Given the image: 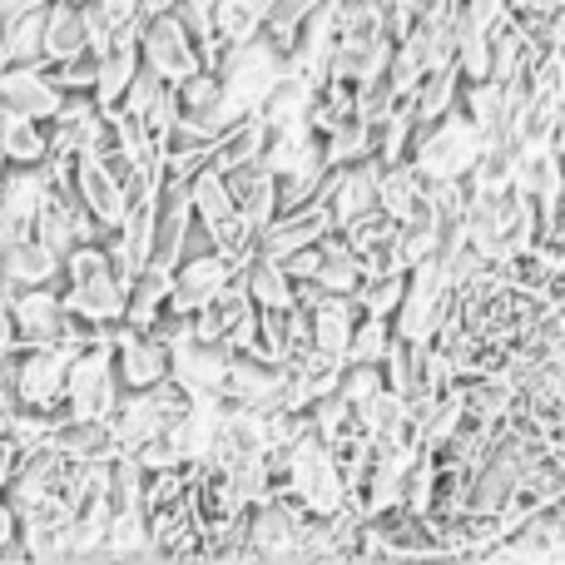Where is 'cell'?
Returning a JSON list of instances; mask_svg holds the SVG:
<instances>
[{"label":"cell","mask_w":565,"mask_h":565,"mask_svg":"<svg viewBox=\"0 0 565 565\" xmlns=\"http://www.w3.org/2000/svg\"><path fill=\"white\" fill-rule=\"evenodd\" d=\"M129 288H135V274L119 264L105 238L79 244L75 254L65 258V274H60L65 308L75 312V318L95 322V328H115V322L129 318Z\"/></svg>","instance_id":"obj_1"},{"label":"cell","mask_w":565,"mask_h":565,"mask_svg":"<svg viewBox=\"0 0 565 565\" xmlns=\"http://www.w3.org/2000/svg\"><path fill=\"white\" fill-rule=\"evenodd\" d=\"M278 491H292L312 516H332V511H342L352 501V487H348V477H342V467H338V451H332L312 427L302 431L288 451H282Z\"/></svg>","instance_id":"obj_2"},{"label":"cell","mask_w":565,"mask_h":565,"mask_svg":"<svg viewBox=\"0 0 565 565\" xmlns=\"http://www.w3.org/2000/svg\"><path fill=\"white\" fill-rule=\"evenodd\" d=\"M481 149H487V135H481L477 119L457 105L441 119H431V125H417L412 164H417L431 184H441V179H467L471 169H477Z\"/></svg>","instance_id":"obj_3"},{"label":"cell","mask_w":565,"mask_h":565,"mask_svg":"<svg viewBox=\"0 0 565 565\" xmlns=\"http://www.w3.org/2000/svg\"><path fill=\"white\" fill-rule=\"evenodd\" d=\"M189 402H194V392L179 387L174 377L154 382V387L125 392V397H119V407H115V417H109L119 451H135V447H145L149 437H164L169 422H174Z\"/></svg>","instance_id":"obj_4"},{"label":"cell","mask_w":565,"mask_h":565,"mask_svg":"<svg viewBox=\"0 0 565 565\" xmlns=\"http://www.w3.org/2000/svg\"><path fill=\"white\" fill-rule=\"evenodd\" d=\"M119 397H125V377L115 362V342H89L85 352H75L70 362V392L65 412L70 417H115Z\"/></svg>","instance_id":"obj_5"},{"label":"cell","mask_w":565,"mask_h":565,"mask_svg":"<svg viewBox=\"0 0 565 565\" xmlns=\"http://www.w3.org/2000/svg\"><path fill=\"white\" fill-rule=\"evenodd\" d=\"M55 174L50 164H10L0 179V248L20 244V238H35L40 209H45Z\"/></svg>","instance_id":"obj_6"},{"label":"cell","mask_w":565,"mask_h":565,"mask_svg":"<svg viewBox=\"0 0 565 565\" xmlns=\"http://www.w3.org/2000/svg\"><path fill=\"white\" fill-rule=\"evenodd\" d=\"M70 362L65 348H15V402L35 412H65L70 392Z\"/></svg>","instance_id":"obj_7"},{"label":"cell","mask_w":565,"mask_h":565,"mask_svg":"<svg viewBox=\"0 0 565 565\" xmlns=\"http://www.w3.org/2000/svg\"><path fill=\"white\" fill-rule=\"evenodd\" d=\"M135 25H139V45H145V65L154 70V75H164L169 85H179V79L204 70V55H199V45L189 40L184 20H179L174 10H164V15H154V20H135Z\"/></svg>","instance_id":"obj_8"},{"label":"cell","mask_w":565,"mask_h":565,"mask_svg":"<svg viewBox=\"0 0 565 565\" xmlns=\"http://www.w3.org/2000/svg\"><path fill=\"white\" fill-rule=\"evenodd\" d=\"M15 308V328H20V348H60L75 322V312L65 308L60 282H40V288H15L10 298Z\"/></svg>","instance_id":"obj_9"},{"label":"cell","mask_w":565,"mask_h":565,"mask_svg":"<svg viewBox=\"0 0 565 565\" xmlns=\"http://www.w3.org/2000/svg\"><path fill=\"white\" fill-rule=\"evenodd\" d=\"M115 362H119V377H125V392L154 387V382L174 377V348L164 338H154L149 328H135V322H119Z\"/></svg>","instance_id":"obj_10"},{"label":"cell","mask_w":565,"mask_h":565,"mask_svg":"<svg viewBox=\"0 0 565 565\" xmlns=\"http://www.w3.org/2000/svg\"><path fill=\"white\" fill-rule=\"evenodd\" d=\"M332 228H338V218H332V204H328V194H322V199H312V204H302V209H282L274 224L258 234V254H274V258L288 264L292 254L322 244Z\"/></svg>","instance_id":"obj_11"},{"label":"cell","mask_w":565,"mask_h":565,"mask_svg":"<svg viewBox=\"0 0 565 565\" xmlns=\"http://www.w3.org/2000/svg\"><path fill=\"white\" fill-rule=\"evenodd\" d=\"M238 274H244V268H238L228 254H218V248H199V254H189L184 264L174 268V308H184V312L209 308V302L224 298L228 282H234Z\"/></svg>","instance_id":"obj_12"},{"label":"cell","mask_w":565,"mask_h":565,"mask_svg":"<svg viewBox=\"0 0 565 565\" xmlns=\"http://www.w3.org/2000/svg\"><path fill=\"white\" fill-rule=\"evenodd\" d=\"M228 367H234V352L224 342H204L189 332L184 342H174V382L189 387L194 397H224L228 392Z\"/></svg>","instance_id":"obj_13"},{"label":"cell","mask_w":565,"mask_h":565,"mask_svg":"<svg viewBox=\"0 0 565 565\" xmlns=\"http://www.w3.org/2000/svg\"><path fill=\"white\" fill-rule=\"evenodd\" d=\"M332 55H338V0L318 6L298 25V40H292V50H288V70L292 75H308L312 85H328Z\"/></svg>","instance_id":"obj_14"},{"label":"cell","mask_w":565,"mask_h":565,"mask_svg":"<svg viewBox=\"0 0 565 565\" xmlns=\"http://www.w3.org/2000/svg\"><path fill=\"white\" fill-rule=\"evenodd\" d=\"M75 189H79V199L89 204V214L99 218V228H105V234H115V228L125 224L129 199H135V194H129V184L105 164V159L75 154Z\"/></svg>","instance_id":"obj_15"},{"label":"cell","mask_w":565,"mask_h":565,"mask_svg":"<svg viewBox=\"0 0 565 565\" xmlns=\"http://www.w3.org/2000/svg\"><path fill=\"white\" fill-rule=\"evenodd\" d=\"M0 105L50 125L65 105V89L55 85V75L45 65H6L0 70Z\"/></svg>","instance_id":"obj_16"},{"label":"cell","mask_w":565,"mask_h":565,"mask_svg":"<svg viewBox=\"0 0 565 565\" xmlns=\"http://www.w3.org/2000/svg\"><path fill=\"white\" fill-rule=\"evenodd\" d=\"M224 412H228L224 397H194L174 422H169L164 437L184 451L189 467H204V461L214 457V441H218V427H224Z\"/></svg>","instance_id":"obj_17"},{"label":"cell","mask_w":565,"mask_h":565,"mask_svg":"<svg viewBox=\"0 0 565 565\" xmlns=\"http://www.w3.org/2000/svg\"><path fill=\"white\" fill-rule=\"evenodd\" d=\"M377 179H382L377 159H358V164H348V169H338V174H332L328 204H332V218H338V228H348V224H358V218L377 214V209H382Z\"/></svg>","instance_id":"obj_18"},{"label":"cell","mask_w":565,"mask_h":565,"mask_svg":"<svg viewBox=\"0 0 565 565\" xmlns=\"http://www.w3.org/2000/svg\"><path fill=\"white\" fill-rule=\"evenodd\" d=\"M228 189H234V199H238V209H244V218L264 234L268 224L282 214V194H278V174L264 164V159H254V164H244V169H228Z\"/></svg>","instance_id":"obj_19"},{"label":"cell","mask_w":565,"mask_h":565,"mask_svg":"<svg viewBox=\"0 0 565 565\" xmlns=\"http://www.w3.org/2000/svg\"><path fill=\"white\" fill-rule=\"evenodd\" d=\"M145 70V45H139V25H125L115 35V45L99 55V85H95V99L99 105H119L125 89L135 85V75Z\"/></svg>","instance_id":"obj_20"},{"label":"cell","mask_w":565,"mask_h":565,"mask_svg":"<svg viewBox=\"0 0 565 565\" xmlns=\"http://www.w3.org/2000/svg\"><path fill=\"white\" fill-rule=\"evenodd\" d=\"M99 125H105V105H99L89 89H79V95H65L60 115L50 119V139H55V154H85V149L95 145Z\"/></svg>","instance_id":"obj_21"},{"label":"cell","mask_w":565,"mask_h":565,"mask_svg":"<svg viewBox=\"0 0 565 565\" xmlns=\"http://www.w3.org/2000/svg\"><path fill=\"white\" fill-rule=\"evenodd\" d=\"M65 258L45 244V238H20V244L0 248V278L10 288H40V282H60Z\"/></svg>","instance_id":"obj_22"},{"label":"cell","mask_w":565,"mask_h":565,"mask_svg":"<svg viewBox=\"0 0 565 565\" xmlns=\"http://www.w3.org/2000/svg\"><path fill=\"white\" fill-rule=\"evenodd\" d=\"M75 55H95L89 50L85 6L79 0H55L45 15V65H60V60H75Z\"/></svg>","instance_id":"obj_23"},{"label":"cell","mask_w":565,"mask_h":565,"mask_svg":"<svg viewBox=\"0 0 565 565\" xmlns=\"http://www.w3.org/2000/svg\"><path fill=\"white\" fill-rule=\"evenodd\" d=\"M318 89L322 85H312L308 75H282L274 89H268V99H264V109L258 115L268 119V129H292V125H312V105H318Z\"/></svg>","instance_id":"obj_24"},{"label":"cell","mask_w":565,"mask_h":565,"mask_svg":"<svg viewBox=\"0 0 565 565\" xmlns=\"http://www.w3.org/2000/svg\"><path fill=\"white\" fill-rule=\"evenodd\" d=\"M0 145H6L10 164H45V159L55 154V139H50L45 119L15 115V109H6V105H0Z\"/></svg>","instance_id":"obj_25"},{"label":"cell","mask_w":565,"mask_h":565,"mask_svg":"<svg viewBox=\"0 0 565 565\" xmlns=\"http://www.w3.org/2000/svg\"><path fill=\"white\" fill-rule=\"evenodd\" d=\"M174 302V268L164 264H145L135 274V288H129V318L135 328H149V322L159 318V312Z\"/></svg>","instance_id":"obj_26"},{"label":"cell","mask_w":565,"mask_h":565,"mask_svg":"<svg viewBox=\"0 0 565 565\" xmlns=\"http://www.w3.org/2000/svg\"><path fill=\"white\" fill-rule=\"evenodd\" d=\"M244 278H248V292L258 298V308H292L298 302V278L288 274V264L274 254H254L244 264Z\"/></svg>","instance_id":"obj_27"},{"label":"cell","mask_w":565,"mask_h":565,"mask_svg":"<svg viewBox=\"0 0 565 565\" xmlns=\"http://www.w3.org/2000/svg\"><path fill=\"white\" fill-rule=\"evenodd\" d=\"M268 135H274V129H268L264 115L238 119V125L214 145V169L218 174H228V169H244V164H254V159H264Z\"/></svg>","instance_id":"obj_28"},{"label":"cell","mask_w":565,"mask_h":565,"mask_svg":"<svg viewBox=\"0 0 565 565\" xmlns=\"http://www.w3.org/2000/svg\"><path fill=\"white\" fill-rule=\"evenodd\" d=\"M322 145H328L332 169H348V164H358V159H372V149H377V125L352 115V119H342L332 135H322Z\"/></svg>","instance_id":"obj_29"},{"label":"cell","mask_w":565,"mask_h":565,"mask_svg":"<svg viewBox=\"0 0 565 565\" xmlns=\"http://www.w3.org/2000/svg\"><path fill=\"white\" fill-rule=\"evenodd\" d=\"M45 10H25V15L6 20V50L10 65H45Z\"/></svg>","instance_id":"obj_30"},{"label":"cell","mask_w":565,"mask_h":565,"mask_svg":"<svg viewBox=\"0 0 565 565\" xmlns=\"http://www.w3.org/2000/svg\"><path fill=\"white\" fill-rule=\"evenodd\" d=\"M392 342H397V328H392V318L362 312L358 328H352V342H348V362H387Z\"/></svg>","instance_id":"obj_31"},{"label":"cell","mask_w":565,"mask_h":565,"mask_svg":"<svg viewBox=\"0 0 565 565\" xmlns=\"http://www.w3.org/2000/svg\"><path fill=\"white\" fill-rule=\"evenodd\" d=\"M407 274H367L362 278V288H358V308L377 312V318H397L402 298H407Z\"/></svg>","instance_id":"obj_32"},{"label":"cell","mask_w":565,"mask_h":565,"mask_svg":"<svg viewBox=\"0 0 565 565\" xmlns=\"http://www.w3.org/2000/svg\"><path fill=\"white\" fill-rule=\"evenodd\" d=\"M274 0H218V25H224V40L238 45V40H254L264 30Z\"/></svg>","instance_id":"obj_33"},{"label":"cell","mask_w":565,"mask_h":565,"mask_svg":"<svg viewBox=\"0 0 565 565\" xmlns=\"http://www.w3.org/2000/svg\"><path fill=\"white\" fill-rule=\"evenodd\" d=\"M318 6H328V0H274V10H268L264 30L278 40L282 50H292V40H298V25L312 15Z\"/></svg>","instance_id":"obj_34"},{"label":"cell","mask_w":565,"mask_h":565,"mask_svg":"<svg viewBox=\"0 0 565 565\" xmlns=\"http://www.w3.org/2000/svg\"><path fill=\"white\" fill-rule=\"evenodd\" d=\"M45 70L55 75V85L65 89V95H79V89L95 95V85H99V55H75V60H60V65H45Z\"/></svg>","instance_id":"obj_35"},{"label":"cell","mask_w":565,"mask_h":565,"mask_svg":"<svg viewBox=\"0 0 565 565\" xmlns=\"http://www.w3.org/2000/svg\"><path fill=\"white\" fill-rule=\"evenodd\" d=\"M0 556H25V546H20V507L10 501V491H0Z\"/></svg>","instance_id":"obj_36"},{"label":"cell","mask_w":565,"mask_h":565,"mask_svg":"<svg viewBox=\"0 0 565 565\" xmlns=\"http://www.w3.org/2000/svg\"><path fill=\"white\" fill-rule=\"evenodd\" d=\"M10 298H15V288L0 282V352L20 348V328H15V308H10Z\"/></svg>","instance_id":"obj_37"},{"label":"cell","mask_w":565,"mask_h":565,"mask_svg":"<svg viewBox=\"0 0 565 565\" xmlns=\"http://www.w3.org/2000/svg\"><path fill=\"white\" fill-rule=\"evenodd\" d=\"M95 6L105 10L115 25H135V20H139V6H145V0H95Z\"/></svg>","instance_id":"obj_38"},{"label":"cell","mask_w":565,"mask_h":565,"mask_svg":"<svg viewBox=\"0 0 565 565\" xmlns=\"http://www.w3.org/2000/svg\"><path fill=\"white\" fill-rule=\"evenodd\" d=\"M45 6H55V0H0V15L15 20V15H25V10H45Z\"/></svg>","instance_id":"obj_39"},{"label":"cell","mask_w":565,"mask_h":565,"mask_svg":"<svg viewBox=\"0 0 565 565\" xmlns=\"http://www.w3.org/2000/svg\"><path fill=\"white\" fill-rule=\"evenodd\" d=\"M179 0H145V6H139V20H154V15H164V10H174Z\"/></svg>","instance_id":"obj_40"},{"label":"cell","mask_w":565,"mask_h":565,"mask_svg":"<svg viewBox=\"0 0 565 565\" xmlns=\"http://www.w3.org/2000/svg\"><path fill=\"white\" fill-rule=\"evenodd\" d=\"M10 65V50H6V15H0V70Z\"/></svg>","instance_id":"obj_41"},{"label":"cell","mask_w":565,"mask_h":565,"mask_svg":"<svg viewBox=\"0 0 565 565\" xmlns=\"http://www.w3.org/2000/svg\"><path fill=\"white\" fill-rule=\"evenodd\" d=\"M79 6H85V0H79Z\"/></svg>","instance_id":"obj_42"},{"label":"cell","mask_w":565,"mask_h":565,"mask_svg":"<svg viewBox=\"0 0 565 565\" xmlns=\"http://www.w3.org/2000/svg\"><path fill=\"white\" fill-rule=\"evenodd\" d=\"M0 282H6V278H0Z\"/></svg>","instance_id":"obj_43"}]
</instances>
